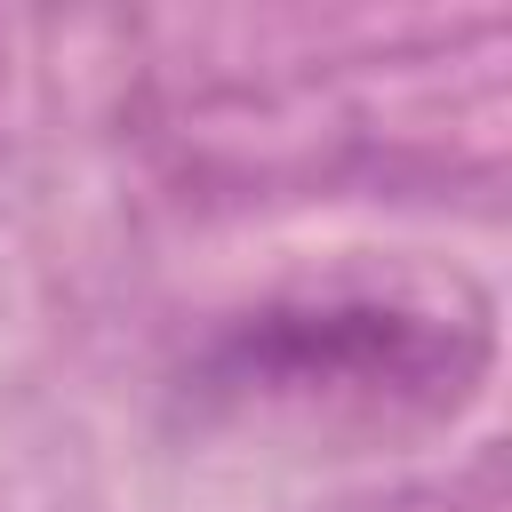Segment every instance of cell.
Returning a JSON list of instances; mask_svg holds the SVG:
<instances>
[{"instance_id": "obj_1", "label": "cell", "mask_w": 512, "mask_h": 512, "mask_svg": "<svg viewBox=\"0 0 512 512\" xmlns=\"http://www.w3.org/2000/svg\"><path fill=\"white\" fill-rule=\"evenodd\" d=\"M480 360H488V312L472 288L448 312L408 296H320L248 320L208 360V384L240 400L392 424V416H456Z\"/></svg>"}]
</instances>
